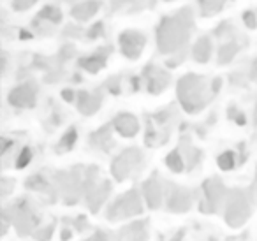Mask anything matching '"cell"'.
<instances>
[{
    "mask_svg": "<svg viewBox=\"0 0 257 241\" xmlns=\"http://www.w3.org/2000/svg\"><path fill=\"white\" fill-rule=\"evenodd\" d=\"M190 23V15L189 11L182 13V15L175 16L171 20H166L161 27V46L162 50H173L175 46H178L187 36V29Z\"/></svg>",
    "mask_w": 257,
    "mask_h": 241,
    "instance_id": "1",
    "label": "cell"
},
{
    "mask_svg": "<svg viewBox=\"0 0 257 241\" xmlns=\"http://www.w3.org/2000/svg\"><path fill=\"white\" fill-rule=\"evenodd\" d=\"M121 46H123L125 55H128V57H136L138 51H140L141 46H143V37H141L140 34L127 32L121 36Z\"/></svg>",
    "mask_w": 257,
    "mask_h": 241,
    "instance_id": "2",
    "label": "cell"
},
{
    "mask_svg": "<svg viewBox=\"0 0 257 241\" xmlns=\"http://www.w3.org/2000/svg\"><path fill=\"white\" fill-rule=\"evenodd\" d=\"M97 8H99V4H97V2H85V4L76 6L74 11H72V15H74L76 18H79V20H85V18H90V16L97 11Z\"/></svg>",
    "mask_w": 257,
    "mask_h": 241,
    "instance_id": "3",
    "label": "cell"
},
{
    "mask_svg": "<svg viewBox=\"0 0 257 241\" xmlns=\"http://www.w3.org/2000/svg\"><path fill=\"white\" fill-rule=\"evenodd\" d=\"M116 127L120 129V132H123V134H133V132L136 131V122L131 116H121V118H118Z\"/></svg>",
    "mask_w": 257,
    "mask_h": 241,
    "instance_id": "4",
    "label": "cell"
},
{
    "mask_svg": "<svg viewBox=\"0 0 257 241\" xmlns=\"http://www.w3.org/2000/svg\"><path fill=\"white\" fill-rule=\"evenodd\" d=\"M11 99H13V102L23 106V104L32 102V93L29 92V88H22V90H16V93H13Z\"/></svg>",
    "mask_w": 257,
    "mask_h": 241,
    "instance_id": "5",
    "label": "cell"
},
{
    "mask_svg": "<svg viewBox=\"0 0 257 241\" xmlns=\"http://www.w3.org/2000/svg\"><path fill=\"white\" fill-rule=\"evenodd\" d=\"M222 2H224V0H201L204 13H215L222 6Z\"/></svg>",
    "mask_w": 257,
    "mask_h": 241,
    "instance_id": "6",
    "label": "cell"
},
{
    "mask_svg": "<svg viewBox=\"0 0 257 241\" xmlns=\"http://www.w3.org/2000/svg\"><path fill=\"white\" fill-rule=\"evenodd\" d=\"M196 57L199 58V60H206L208 58V41L206 39H203L196 46Z\"/></svg>",
    "mask_w": 257,
    "mask_h": 241,
    "instance_id": "7",
    "label": "cell"
},
{
    "mask_svg": "<svg viewBox=\"0 0 257 241\" xmlns=\"http://www.w3.org/2000/svg\"><path fill=\"white\" fill-rule=\"evenodd\" d=\"M41 18H50L51 22H58V20H60V13L55 8H46V11L41 15Z\"/></svg>",
    "mask_w": 257,
    "mask_h": 241,
    "instance_id": "8",
    "label": "cell"
},
{
    "mask_svg": "<svg viewBox=\"0 0 257 241\" xmlns=\"http://www.w3.org/2000/svg\"><path fill=\"white\" fill-rule=\"evenodd\" d=\"M36 0H15V8L16 9H25L29 6H32Z\"/></svg>",
    "mask_w": 257,
    "mask_h": 241,
    "instance_id": "9",
    "label": "cell"
},
{
    "mask_svg": "<svg viewBox=\"0 0 257 241\" xmlns=\"http://www.w3.org/2000/svg\"><path fill=\"white\" fill-rule=\"evenodd\" d=\"M220 166L222 167H231V153L220 157Z\"/></svg>",
    "mask_w": 257,
    "mask_h": 241,
    "instance_id": "10",
    "label": "cell"
},
{
    "mask_svg": "<svg viewBox=\"0 0 257 241\" xmlns=\"http://www.w3.org/2000/svg\"><path fill=\"white\" fill-rule=\"evenodd\" d=\"M245 20H246V22H248V25H250V27L255 25V18H253V16H252V13H246V15H245Z\"/></svg>",
    "mask_w": 257,
    "mask_h": 241,
    "instance_id": "11",
    "label": "cell"
}]
</instances>
